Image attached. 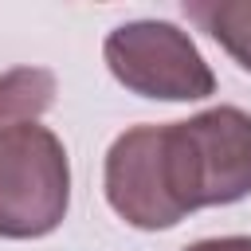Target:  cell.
<instances>
[{
	"label": "cell",
	"instance_id": "cell-2",
	"mask_svg": "<svg viewBox=\"0 0 251 251\" xmlns=\"http://www.w3.org/2000/svg\"><path fill=\"white\" fill-rule=\"evenodd\" d=\"M71 208V161L63 141L20 122L0 129V239L51 235Z\"/></svg>",
	"mask_w": 251,
	"mask_h": 251
},
{
	"label": "cell",
	"instance_id": "cell-1",
	"mask_svg": "<svg viewBox=\"0 0 251 251\" xmlns=\"http://www.w3.org/2000/svg\"><path fill=\"white\" fill-rule=\"evenodd\" d=\"M161 165L180 216L251 196V114L212 106L161 126Z\"/></svg>",
	"mask_w": 251,
	"mask_h": 251
},
{
	"label": "cell",
	"instance_id": "cell-6",
	"mask_svg": "<svg viewBox=\"0 0 251 251\" xmlns=\"http://www.w3.org/2000/svg\"><path fill=\"white\" fill-rule=\"evenodd\" d=\"M55 98V75L43 67H12L0 75V129L35 122Z\"/></svg>",
	"mask_w": 251,
	"mask_h": 251
},
{
	"label": "cell",
	"instance_id": "cell-7",
	"mask_svg": "<svg viewBox=\"0 0 251 251\" xmlns=\"http://www.w3.org/2000/svg\"><path fill=\"white\" fill-rule=\"evenodd\" d=\"M184 251H251V235H216V239H196Z\"/></svg>",
	"mask_w": 251,
	"mask_h": 251
},
{
	"label": "cell",
	"instance_id": "cell-5",
	"mask_svg": "<svg viewBox=\"0 0 251 251\" xmlns=\"http://www.w3.org/2000/svg\"><path fill=\"white\" fill-rule=\"evenodd\" d=\"M184 16L251 75V0H184Z\"/></svg>",
	"mask_w": 251,
	"mask_h": 251
},
{
	"label": "cell",
	"instance_id": "cell-4",
	"mask_svg": "<svg viewBox=\"0 0 251 251\" xmlns=\"http://www.w3.org/2000/svg\"><path fill=\"white\" fill-rule=\"evenodd\" d=\"M106 200L110 208L141 231H165L180 224V208L169 196L161 165V126H133L114 137L106 153Z\"/></svg>",
	"mask_w": 251,
	"mask_h": 251
},
{
	"label": "cell",
	"instance_id": "cell-3",
	"mask_svg": "<svg viewBox=\"0 0 251 251\" xmlns=\"http://www.w3.org/2000/svg\"><path fill=\"white\" fill-rule=\"evenodd\" d=\"M102 59L110 75L141 98L196 102L216 94V75L200 47L169 20H129L114 27L102 43Z\"/></svg>",
	"mask_w": 251,
	"mask_h": 251
}]
</instances>
